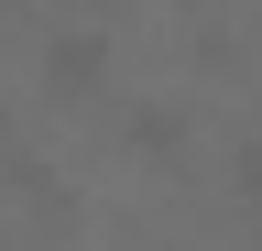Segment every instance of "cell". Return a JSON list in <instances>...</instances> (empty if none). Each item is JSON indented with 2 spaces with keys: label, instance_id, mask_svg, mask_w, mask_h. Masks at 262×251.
I'll list each match as a JSON object with an SVG mask.
<instances>
[{
  "label": "cell",
  "instance_id": "277c9868",
  "mask_svg": "<svg viewBox=\"0 0 262 251\" xmlns=\"http://www.w3.org/2000/svg\"><path fill=\"white\" fill-rule=\"evenodd\" d=\"M11 11H22V0H0V22H11Z\"/></svg>",
  "mask_w": 262,
  "mask_h": 251
},
{
  "label": "cell",
  "instance_id": "3957f363",
  "mask_svg": "<svg viewBox=\"0 0 262 251\" xmlns=\"http://www.w3.org/2000/svg\"><path fill=\"white\" fill-rule=\"evenodd\" d=\"M229 175H241V197H262V131H251L241 153H229Z\"/></svg>",
  "mask_w": 262,
  "mask_h": 251
},
{
  "label": "cell",
  "instance_id": "6da1fadb",
  "mask_svg": "<svg viewBox=\"0 0 262 251\" xmlns=\"http://www.w3.org/2000/svg\"><path fill=\"white\" fill-rule=\"evenodd\" d=\"M98 77H110V44H98V33H55V44H44V87L98 99Z\"/></svg>",
  "mask_w": 262,
  "mask_h": 251
},
{
  "label": "cell",
  "instance_id": "7a4b0ae2",
  "mask_svg": "<svg viewBox=\"0 0 262 251\" xmlns=\"http://www.w3.org/2000/svg\"><path fill=\"white\" fill-rule=\"evenodd\" d=\"M175 142H186V120H175V109H131V153H153V164H164Z\"/></svg>",
  "mask_w": 262,
  "mask_h": 251
}]
</instances>
